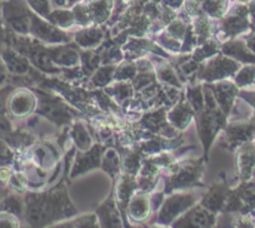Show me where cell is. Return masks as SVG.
Returning <instances> with one entry per match:
<instances>
[{
    "label": "cell",
    "instance_id": "9a60e30c",
    "mask_svg": "<svg viewBox=\"0 0 255 228\" xmlns=\"http://www.w3.org/2000/svg\"><path fill=\"white\" fill-rule=\"evenodd\" d=\"M51 59L59 67H67L69 69L78 67L82 62V56L77 49L72 48L68 44H59L58 46H51L46 49Z\"/></svg>",
    "mask_w": 255,
    "mask_h": 228
},
{
    "label": "cell",
    "instance_id": "603a6c76",
    "mask_svg": "<svg viewBox=\"0 0 255 228\" xmlns=\"http://www.w3.org/2000/svg\"><path fill=\"white\" fill-rule=\"evenodd\" d=\"M222 50L224 51L225 55L232 56V58H234L238 62H255V54L248 48L247 43H244V41H229V43L223 45Z\"/></svg>",
    "mask_w": 255,
    "mask_h": 228
},
{
    "label": "cell",
    "instance_id": "bcb514c9",
    "mask_svg": "<svg viewBox=\"0 0 255 228\" xmlns=\"http://www.w3.org/2000/svg\"><path fill=\"white\" fill-rule=\"evenodd\" d=\"M248 9H249V15L255 20V0H250L248 4Z\"/></svg>",
    "mask_w": 255,
    "mask_h": 228
},
{
    "label": "cell",
    "instance_id": "7a4b0ae2",
    "mask_svg": "<svg viewBox=\"0 0 255 228\" xmlns=\"http://www.w3.org/2000/svg\"><path fill=\"white\" fill-rule=\"evenodd\" d=\"M30 16L26 0H1L3 23L15 35H30Z\"/></svg>",
    "mask_w": 255,
    "mask_h": 228
},
{
    "label": "cell",
    "instance_id": "44dd1931",
    "mask_svg": "<svg viewBox=\"0 0 255 228\" xmlns=\"http://www.w3.org/2000/svg\"><path fill=\"white\" fill-rule=\"evenodd\" d=\"M105 33L99 26H87L75 34V43L83 49H93L104 40Z\"/></svg>",
    "mask_w": 255,
    "mask_h": 228
},
{
    "label": "cell",
    "instance_id": "8fae6325",
    "mask_svg": "<svg viewBox=\"0 0 255 228\" xmlns=\"http://www.w3.org/2000/svg\"><path fill=\"white\" fill-rule=\"evenodd\" d=\"M103 152H104V148L100 144H93L88 151H80L77 154V158H75L74 164H73L70 177H79V176L84 175L90 169L100 167Z\"/></svg>",
    "mask_w": 255,
    "mask_h": 228
},
{
    "label": "cell",
    "instance_id": "ac0fdd59",
    "mask_svg": "<svg viewBox=\"0 0 255 228\" xmlns=\"http://www.w3.org/2000/svg\"><path fill=\"white\" fill-rule=\"evenodd\" d=\"M136 188H138V182L135 181L134 176L128 175V173L120 176L117 188H115V201H117L119 210L122 212L127 211L129 201L133 197L134 191Z\"/></svg>",
    "mask_w": 255,
    "mask_h": 228
},
{
    "label": "cell",
    "instance_id": "9c48e42d",
    "mask_svg": "<svg viewBox=\"0 0 255 228\" xmlns=\"http://www.w3.org/2000/svg\"><path fill=\"white\" fill-rule=\"evenodd\" d=\"M202 162H185L171 167L170 180L166 186H169L170 190H174L198 185L199 177L202 176Z\"/></svg>",
    "mask_w": 255,
    "mask_h": 228
},
{
    "label": "cell",
    "instance_id": "5b68a950",
    "mask_svg": "<svg viewBox=\"0 0 255 228\" xmlns=\"http://www.w3.org/2000/svg\"><path fill=\"white\" fill-rule=\"evenodd\" d=\"M198 198L199 197H197V195H194V193H175V195H171L170 197L166 198V201L159 210L156 222L164 223V225L175 222L186 211L190 210L193 206H195Z\"/></svg>",
    "mask_w": 255,
    "mask_h": 228
},
{
    "label": "cell",
    "instance_id": "74e56055",
    "mask_svg": "<svg viewBox=\"0 0 255 228\" xmlns=\"http://www.w3.org/2000/svg\"><path fill=\"white\" fill-rule=\"evenodd\" d=\"M29 8L41 18L46 19L51 11L50 0H26Z\"/></svg>",
    "mask_w": 255,
    "mask_h": 228
},
{
    "label": "cell",
    "instance_id": "ab89813d",
    "mask_svg": "<svg viewBox=\"0 0 255 228\" xmlns=\"http://www.w3.org/2000/svg\"><path fill=\"white\" fill-rule=\"evenodd\" d=\"M14 157L15 154H14L10 144L5 139L0 138V167L11 166L14 162Z\"/></svg>",
    "mask_w": 255,
    "mask_h": 228
},
{
    "label": "cell",
    "instance_id": "4316f807",
    "mask_svg": "<svg viewBox=\"0 0 255 228\" xmlns=\"http://www.w3.org/2000/svg\"><path fill=\"white\" fill-rule=\"evenodd\" d=\"M46 20L50 21L53 25L58 26L60 29L72 28L75 23V15L73 10H69L68 8H58L50 11Z\"/></svg>",
    "mask_w": 255,
    "mask_h": 228
},
{
    "label": "cell",
    "instance_id": "ba28073f",
    "mask_svg": "<svg viewBox=\"0 0 255 228\" xmlns=\"http://www.w3.org/2000/svg\"><path fill=\"white\" fill-rule=\"evenodd\" d=\"M240 69L238 60L225 55H218L208 62V64L200 72L199 78L208 83L227 79Z\"/></svg>",
    "mask_w": 255,
    "mask_h": 228
},
{
    "label": "cell",
    "instance_id": "30bf717a",
    "mask_svg": "<svg viewBox=\"0 0 255 228\" xmlns=\"http://www.w3.org/2000/svg\"><path fill=\"white\" fill-rule=\"evenodd\" d=\"M215 215L204 206H193L183 216L175 221V227H213L215 225Z\"/></svg>",
    "mask_w": 255,
    "mask_h": 228
},
{
    "label": "cell",
    "instance_id": "ee69618b",
    "mask_svg": "<svg viewBox=\"0 0 255 228\" xmlns=\"http://www.w3.org/2000/svg\"><path fill=\"white\" fill-rule=\"evenodd\" d=\"M8 69H6L5 64H4L1 56H0V85H3L6 82V78H8Z\"/></svg>",
    "mask_w": 255,
    "mask_h": 228
},
{
    "label": "cell",
    "instance_id": "e0dca14e",
    "mask_svg": "<svg viewBox=\"0 0 255 228\" xmlns=\"http://www.w3.org/2000/svg\"><path fill=\"white\" fill-rule=\"evenodd\" d=\"M151 210V201L146 191L143 192L134 193L133 197L129 201L128 205V216L135 222H141L145 221L150 215Z\"/></svg>",
    "mask_w": 255,
    "mask_h": 228
},
{
    "label": "cell",
    "instance_id": "d4e9b609",
    "mask_svg": "<svg viewBox=\"0 0 255 228\" xmlns=\"http://www.w3.org/2000/svg\"><path fill=\"white\" fill-rule=\"evenodd\" d=\"M120 166H122V159H120L119 153L117 149L114 148H107L104 149L102 154V162H100V167L104 169L105 172L109 173L113 178L117 177L119 175Z\"/></svg>",
    "mask_w": 255,
    "mask_h": 228
},
{
    "label": "cell",
    "instance_id": "f1b7e54d",
    "mask_svg": "<svg viewBox=\"0 0 255 228\" xmlns=\"http://www.w3.org/2000/svg\"><path fill=\"white\" fill-rule=\"evenodd\" d=\"M105 92L112 95L119 104H123V103H125V100L131 97L133 87H131L130 83H127V80H118V83L108 87Z\"/></svg>",
    "mask_w": 255,
    "mask_h": 228
},
{
    "label": "cell",
    "instance_id": "1f68e13d",
    "mask_svg": "<svg viewBox=\"0 0 255 228\" xmlns=\"http://www.w3.org/2000/svg\"><path fill=\"white\" fill-rule=\"evenodd\" d=\"M159 79L164 83V84L174 85V87H180V80H179L178 74L175 73V70L170 67L169 64H163L158 68V72H156Z\"/></svg>",
    "mask_w": 255,
    "mask_h": 228
},
{
    "label": "cell",
    "instance_id": "f907efd6",
    "mask_svg": "<svg viewBox=\"0 0 255 228\" xmlns=\"http://www.w3.org/2000/svg\"><path fill=\"white\" fill-rule=\"evenodd\" d=\"M253 176H254V177H255V168H254V171H253Z\"/></svg>",
    "mask_w": 255,
    "mask_h": 228
},
{
    "label": "cell",
    "instance_id": "277c9868",
    "mask_svg": "<svg viewBox=\"0 0 255 228\" xmlns=\"http://www.w3.org/2000/svg\"><path fill=\"white\" fill-rule=\"evenodd\" d=\"M39 100L36 105V113L39 116L44 117L56 126H65L69 124L73 119V113L68 104L59 100L53 95L44 94L39 92Z\"/></svg>",
    "mask_w": 255,
    "mask_h": 228
},
{
    "label": "cell",
    "instance_id": "4fadbf2b",
    "mask_svg": "<svg viewBox=\"0 0 255 228\" xmlns=\"http://www.w3.org/2000/svg\"><path fill=\"white\" fill-rule=\"evenodd\" d=\"M208 87L213 92V95L222 112L227 117L229 116L233 104H234V99L238 94L237 84L228 80H222V82L218 80V82H214V84H208Z\"/></svg>",
    "mask_w": 255,
    "mask_h": 228
},
{
    "label": "cell",
    "instance_id": "60d3db41",
    "mask_svg": "<svg viewBox=\"0 0 255 228\" xmlns=\"http://www.w3.org/2000/svg\"><path fill=\"white\" fill-rule=\"evenodd\" d=\"M20 227V218L10 212L0 211V228Z\"/></svg>",
    "mask_w": 255,
    "mask_h": 228
},
{
    "label": "cell",
    "instance_id": "f35d334b",
    "mask_svg": "<svg viewBox=\"0 0 255 228\" xmlns=\"http://www.w3.org/2000/svg\"><path fill=\"white\" fill-rule=\"evenodd\" d=\"M123 166H124L125 173L135 176L139 172V168H140V156H139V153H136V152L128 153L127 157L124 158Z\"/></svg>",
    "mask_w": 255,
    "mask_h": 228
},
{
    "label": "cell",
    "instance_id": "7dc6e473",
    "mask_svg": "<svg viewBox=\"0 0 255 228\" xmlns=\"http://www.w3.org/2000/svg\"><path fill=\"white\" fill-rule=\"evenodd\" d=\"M6 185H4V183L0 182V201H1V198L4 197V196L6 195V188H5Z\"/></svg>",
    "mask_w": 255,
    "mask_h": 228
},
{
    "label": "cell",
    "instance_id": "7c38bea8",
    "mask_svg": "<svg viewBox=\"0 0 255 228\" xmlns=\"http://www.w3.org/2000/svg\"><path fill=\"white\" fill-rule=\"evenodd\" d=\"M0 56L5 64L6 69L10 74L23 77V75L29 74L31 69V63L28 59V56L24 55L21 51L16 50L13 46H6L1 50Z\"/></svg>",
    "mask_w": 255,
    "mask_h": 228
},
{
    "label": "cell",
    "instance_id": "6da1fadb",
    "mask_svg": "<svg viewBox=\"0 0 255 228\" xmlns=\"http://www.w3.org/2000/svg\"><path fill=\"white\" fill-rule=\"evenodd\" d=\"M24 220L31 227H43L77 215L64 186L48 192H30L24 196Z\"/></svg>",
    "mask_w": 255,
    "mask_h": 228
},
{
    "label": "cell",
    "instance_id": "cb8c5ba5",
    "mask_svg": "<svg viewBox=\"0 0 255 228\" xmlns=\"http://www.w3.org/2000/svg\"><path fill=\"white\" fill-rule=\"evenodd\" d=\"M0 211L10 212L13 215L18 216L19 218L24 217V211H25V201L21 193L14 192L6 193L1 201H0Z\"/></svg>",
    "mask_w": 255,
    "mask_h": 228
},
{
    "label": "cell",
    "instance_id": "8d00e7d4",
    "mask_svg": "<svg viewBox=\"0 0 255 228\" xmlns=\"http://www.w3.org/2000/svg\"><path fill=\"white\" fill-rule=\"evenodd\" d=\"M188 31V25L181 19H173L166 26V34L175 39H183Z\"/></svg>",
    "mask_w": 255,
    "mask_h": 228
},
{
    "label": "cell",
    "instance_id": "f6af8a7d",
    "mask_svg": "<svg viewBox=\"0 0 255 228\" xmlns=\"http://www.w3.org/2000/svg\"><path fill=\"white\" fill-rule=\"evenodd\" d=\"M247 45H248V48H249L250 50L255 54V33L250 34L249 38H248V40H247Z\"/></svg>",
    "mask_w": 255,
    "mask_h": 228
},
{
    "label": "cell",
    "instance_id": "484cf974",
    "mask_svg": "<svg viewBox=\"0 0 255 228\" xmlns=\"http://www.w3.org/2000/svg\"><path fill=\"white\" fill-rule=\"evenodd\" d=\"M70 134L79 151H88L93 146V138L89 131L82 122H75L70 129Z\"/></svg>",
    "mask_w": 255,
    "mask_h": 228
},
{
    "label": "cell",
    "instance_id": "ffe728a7",
    "mask_svg": "<svg viewBox=\"0 0 255 228\" xmlns=\"http://www.w3.org/2000/svg\"><path fill=\"white\" fill-rule=\"evenodd\" d=\"M193 116H194V109L191 108L190 103L188 100H181L168 113L166 119L175 128L185 129L190 124Z\"/></svg>",
    "mask_w": 255,
    "mask_h": 228
},
{
    "label": "cell",
    "instance_id": "3957f363",
    "mask_svg": "<svg viewBox=\"0 0 255 228\" xmlns=\"http://www.w3.org/2000/svg\"><path fill=\"white\" fill-rule=\"evenodd\" d=\"M113 8V0H88L75 4L73 13L75 23L88 26V24H103L108 20Z\"/></svg>",
    "mask_w": 255,
    "mask_h": 228
},
{
    "label": "cell",
    "instance_id": "83f0119b",
    "mask_svg": "<svg viewBox=\"0 0 255 228\" xmlns=\"http://www.w3.org/2000/svg\"><path fill=\"white\" fill-rule=\"evenodd\" d=\"M118 64H105L98 68L92 75L90 82L95 85V87H105V85L110 84L114 80L115 69H117Z\"/></svg>",
    "mask_w": 255,
    "mask_h": 228
},
{
    "label": "cell",
    "instance_id": "836d02e7",
    "mask_svg": "<svg viewBox=\"0 0 255 228\" xmlns=\"http://www.w3.org/2000/svg\"><path fill=\"white\" fill-rule=\"evenodd\" d=\"M255 80V65H245L240 68L235 75V84L237 87H245L252 84Z\"/></svg>",
    "mask_w": 255,
    "mask_h": 228
},
{
    "label": "cell",
    "instance_id": "e575fe53",
    "mask_svg": "<svg viewBox=\"0 0 255 228\" xmlns=\"http://www.w3.org/2000/svg\"><path fill=\"white\" fill-rule=\"evenodd\" d=\"M194 33L200 39H207L212 33V23H210L209 18L205 16L204 14L195 16Z\"/></svg>",
    "mask_w": 255,
    "mask_h": 228
},
{
    "label": "cell",
    "instance_id": "c3c4849f",
    "mask_svg": "<svg viewBox=\"0 0 255 228\" xmlns=\"http://www.w3.org/2000/svg\"><path fill=\"white\" fill-rule=\"evenodd\" d=\"M3 18H1V0H0V33H3Z\"/></svg>",
    "mask_w": 255,
    "mask_h": 228
},
{
    "label": "cell",
    "instance_id": "4dcf8cb0",
    "mask_svg": "<svg viewBox=\"0 0 255 228\" xmlns=\"http://www.w3.org/2000/svg\"><path fill=\"white\" fill-rule=\"evenodd\" d=\"M138 74V65L130 62H124L123 64L117 65L114 80H130Z\"/></svg>",
    "mask_w": 255,
    "mask_h": 228
},
{
    "label": "cell",
    "instance_id": "816d5d0a",
    "mask_svg": "<svg viewBox=\"0 0 255 228\" xmlns=\"http://www.w3.org/2000/svg\"><path fill=\"white\" fill-rule=\"evenodd\" d=\"M254 144H255V143H254Z\"/></svg>",
    "mask_w": 255,
    "mask_h": 228
},
{
    "label": "cell",
    "instance_id": "52a82bcc",
    "mask_svg": "<svg viewBox=\"0 0 255 228\" xmlns=\"http://www.w3.org/2000/svg\"><path fill=\"white\" fill-rule=\"evenodd\" d=\"M38 100L35 94L26 88L13 89L6 103V113L16 119L26 118L36 110Z\"/></svg>",
    "mask_w": 255,
    "mask_h": 228
},
{
    "label": "cell",
    "instance_id": "681fc988",
    "mask_svg": "<svg viewBox=\"0 0 255 228\" xmlns=\"http://www.w3.org/2000/svg\"><path fill=\"white\" fill-rule=\"evenodd\" d=\"M239 3H245V1H248V0H238Z\"/></svg>",
    "mask_w": 255,
    "mask_h": 228
},
{
    "label": "cell",
    "instance_id": "d6986e66",
    "mask_svg": "<svg viewBox=\"0 0 255 228\" xmlns=\"http://www.w3.org/2000/svg\"><path fill=\"white\" fill-rule=\"evenodd\" d=\"M228 195H229V191H228L227 185L224 182H218L210 187L207 195L203 197L200 205L204 206L205 208L210 210L212 212L218 213L224 208Z\"/></svg>",
    "mask_w": 255,
    "mask_h": 228
},
{
    "label": "cell",
    "instance_id": "7bdbcfd3",
    "mask_svg": "<svg viewBox=\"0 0 255 228\" xmlns=\"http://www.w3.org/2000/svg\"><path fill=\"white\" fill-rule=\"evenodd\" d=\"M50 1L54 5L59 6V8H69V6L74 5L79 0H50Z\"/></svg>",
    "mask_w": 255,
    "mask_h": 228
},
{
    "label": "cell",
    "instance_id": "d6a6232c",
    "mask_svg": "<svg viewBox=\"0 0 255 228\" xmlns=\"http://www.w3.org/2000/svg\"><path fill=\"white\" fill-rule=\"evenodd\" d=\"M218 50H219V46L217 45L215 41H204L203 45L195 49V53L193 54V59L199 63L202 60L207 59V58H210L214 54H217Z\"/></svg>",
    "mask_w": 255,
    "mask_h": 228
},
{
    "label": "cell",
    "instance_id": "7402d4cb",
    "mask_svg": "<svg viewBox=\"0 0 255 228\" xmlns=\"http://www.w3.org/2000/svg\"><path fill=\"white\" fill-rule=\"evenodd\" d=\"M255 133L254 124H232L225 131L227 141L230 146H240L248 141H252Z\"/></svg>",
    "mask_w": 255,
    "mask_h": 228
},
{
    "label": "cell",
    "instance_id": "f546056e",
    "mask_svg": "<svg viewBox=\"0 0 255 228\" xmlns=\"http://www.w3.org/2000/svg\"><path fill=\"white\" fill-rule=\"evenodd\" d=\"M186 97H188V102L190 103L191 108L194 109L195 113H199L204 109L205 99L204 90H203L202 85H195V87L189 88Z\"/></svg>",
    "mask_w": 255,
    "mask_h": 228
},
{
    "label": "cell",
    "instance_id": "8992f818",
    "mask_svg": "<svg viewBox=\"0 0 255 228\" xmlns=\"http://www.w3.org/2000/svg\"><path fill=\"white\" fill-rule=\"evenodd\" d=\"M30 35H33L36 40L46 44H68L70 38L60 30V28L53 25L50 21L41 18L38 14L31 10L30 16Z\"/></svg>",
    "mask_w": 255,
    "mask_h": 228
},
{
    "label": "cell",
    "instance_id": "2e32d148",
    "mask_svg": "<svg viewBox=\"0 0 255 228\" xmlns=\"http://www.w3.org/2000/svg\"><path fill=\"white\" fill-rule=\"evenodd\" d=\"M97 217L99 225L103 227H122L123 220L119 206L115 201L114 195L110 196L97 211Z\"/></svg>",
    "mask_w": 255,
    "mask_h": 228
},
{
    "label": "cell",
    "instance_id": "5bb4252c",
    "mask_svg": "<svg viewBox=\"0 0 255 228\" xmlns=\"http://www.w3.org/2000/svg\"><path fill=\"white\" fill-rule=\"evenodd\" d=\"M237 167L242 181H248L253 176L255 168V144L252 141L238 146Z\"/></svg>",
    "mask_w": 255,
    "mask_h": 228
},
{
    "label": "cell",
    "instance_id": "d590c367",
    "mask_svg": "<svg viewBox=\"0 0 255 228\" xmlns=\"http://www.w3.org/2000/svg\"><path fill=\"white\" fill-rule=\"evenodd\" d=\"M99 226L97 215H87L68 221L65 222V225H59V227H99Z\"/></svg>",
    "mask_w": 255,
    "mask_h": 228
},
{
    "label": "cell",
    "instance_id": "b9f144b4",
    "mask_svg": "<svg viewBox=\"0 0 255 228\" xmlns=\"http://www.w3.org/2000/svg\"><path fill=\"white\" fill-rule=\"evenodd\" d=\"M13 89L14 88L10 85L0 88V114H6V103H8V98Z\"/></svg>",
    "mask_w": 255,
    "mask_h": 228
}]
</instances>
